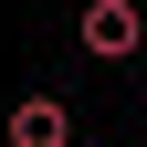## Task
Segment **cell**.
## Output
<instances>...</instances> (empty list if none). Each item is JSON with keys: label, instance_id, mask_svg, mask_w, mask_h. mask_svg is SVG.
<instances>
[{"label": "cell", "instance_id": "cell-1", "mask_svg": "<svg viewBox=\"0 0 147 147\" xmlns=\"http://www.w3.org/2000/svg\"><path fill=\"white\" fill-rule=\"evenodd\" d=\"M74 42L95 53V63H137V53H147V11H137V0H84Z\"/></svg>", "mask_w": 147, "mask_h": 147}, {"label": "cell", "instance_id": "cell-2", "mask_svg": "<svg viewBox=\"0 0 147 147\" xmlns=\"http://www.w3.org/2000/svg\"><path fill=\"white\" fill-rule=\"evenodd\" d=\"M0 147H74V105L63 95H21L0 116Z\"/></svg>", "mask_w": 147, "mask_h": 147}]
</instances>
